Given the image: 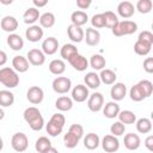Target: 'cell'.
<instances>
[{"label": "cell", "mask_w": 153, "mask_h": 153, "mask_svg": "<svg viewBox=\"0 0 153 153\" xmlns=\"http://www.w3.org/2000/svg\"><path fill=\"white\" fill-rule=\"evenodd\" d=\"M24 120L25 122L29 124V127L35 130V131H39L43 126H44V118L41 114V111L36 108V106H29L24 110Z\"/></svg>", "instance_id": "cell-1"}, {"label": "cell", "mask_w": 153, "mask_h": 153, "mask_svg": "<svg viewBox=\"0 0 153 153\" xmlns=\"http://www.w3.org/2000/svg\"><path fill=\"white\" fill-rule=\"evenodd\" d=\"M0 82L7 88H14L19 84V75L11 67H2L0 68Z\"/></svg>", "instance_id": "cell-2"}, {"label": "cell", "mask_w": 153, "mask_h": 153, "mask_svg": "<svg viewBox=\"0 0 153 153\" xmlns=\"http://www.w3.org/2000/svg\"><path fill=\"white\" fill-rule=\"evenodd\" d=\"M137 30V24L133 20H122L118 22L112 29V33L116 37H121V36H126V35H131Z\"/></svg>", "instance_id": "cell-3"}, {"label": "cell", "mask_w": 153, "mask_h": 153, "mask_svg": "<svg viewBox=\"0 0 153 153\" xmlns=\"http://www.w3.org/2000/svg\"><path fill=\"white\" fill-rule=\"evenodd\" d=\"M51 87H53L54 92H56L59 94H65L68 91H71L72 80L67 76H56L51 82Z\"/></svg>", "instance_id": "cell-4"}, {"label": "cell", "mask_w": 153, "mask_h": 153, "mask_svg": "<svg viewBox=\"0 0 153 153\" xmlns=\"http://www.w3.org/2000/svg\"><path fill=\"white\" fill-rule=\"evenodd\" d=\"M11 146L16 152H24L29 147V139L24 133H16L11 139Z\"/></svg>", "instance_id": "cell-5"}, {"label": "cell", "mask_w": 153, "mask_h": 153, "mask_svg": "<svg viewBox=\"0 0 153 153\" xmlns=\"http://www.w3.org/2000/svg\"><path fill=\"white\" fill-rule=\"evenodd\" d=\"M104 105V97L100 92H94L87 98V108L92 112H98L103 109Z\"/></svg>", "instance_id": "cell-6"}, {"label": "cell", "mask_w": 153, "mask_h": 153, "mask_svg": "<svg viewBox=\"0 0 153 153\" xmlns=\"http://www.w3.org/2000/svg\"><path fill=\"white\" fill-rule=\"evenodd\" d=\"M102 147L103 149L106 152V153H115L118 151L120 148V141L116 136L109 134V135H105L103 139H102Z\"/></svg>", "instance_id": "cell-7"}, {"label": "cell", "mask_w": 153, "mask_h": 153, "mask_svg": "<svg viewBox=\"0 0 153 153\" xmlns=\"http://www.w3.org/2000/svg\"><path fill=\"white\" fill-rule=\"evenodd\" d=\"M26 59H27L29 63H31L32 66H42L45 62V55L43 54V51L41 49H37V48L29 50Z\"/></svg>", "instance_id": "cell-8"}, {"label": "cell", "mask_w": 153, "mask_h": 153, "mask_svg": "<svg viewBox=\"0 0 153 153\" xmlns=\"http://www.w3.org/2000/svg\"><path fill=\"white\" fill-rule=\"evenodd\" d=\"M43 29L39 26V25H30L26 31H25V37L27 38L29 42H32V43H36L38 41H41L43 38Z\"/></svg>", "instance_id": "cell-9"}, {"label": "cell", "mask_w": 153, "mask_h": 153, "mask_svg": "<svg viewBox=\"0 0 153 153\" xmlns=\"http://www.w3.org/2000/svg\"><path fill=\"white\" fill-rule=\"evenodd\" d=\"M26 98L31 104H39L43 102L44 92L39 86H31L26 92Z\"/></svg>", "instance_id": "cell-10"}, {"label": "cell", "mask_w": 153, "mask_h": 153, "mask_svg": "<svg viewBox=\"0 0 153 153\" xmlns=\"http://www.w3.org/2000/svg\"><path fill=\"white\" fill-rule=\"evenodd\" d=\"M88 88L82 84H79L72 88V99L76 103L85 102L88 98Z\"/></svg>", "instance_id": "cell-11"}, {"label": "cell", "mask_w": 153, "mask_h": 153, "mask_svg": "<svg viewBox=\"0 0 153 153\" xmlns=\"http://www.w3.org/2000/svg\"><path fill=\"white\" fill-rule=\"evenodd\" d=\"M127 94V86L123 82H115L111 86L110 90V96L114 102H120L122 100Z\"/></svg>", "instance_id": "cell-12"}, {"label": "cell", "mask_w": 153, "mask_h": 153, "mask_svg": "<svg viewBox=\"0 0 153 153\" xmlns=\"http://www.w3.org/2000/svg\"><path fill=\"white\" fill-rule=\"evenodd\" d=\"M59 49V41L55 37H48L42 42V51L44 55H54Z\"/></svg>", "instance_id": "cell-13"}, {"label": "cell", "mask_w": 153, "mask_h": 153, "mask_svg": "<svg viewBox=\"0 0 153 153\" xmlns=\"http://www.w3.org/2000/svg\"><path fill=\"white\" fill-rule=\"evenodd\" d=\"M0 26L4 31L10 32V33H14V31L18 29V20L13 16H5L0 20Z\"/></svg>", "instance_id": "cell-14"}, {"label": "cell", "mask_w": 153, "mask_h": 153, "mask_svg": "<svg viewBox=\"0 0 153 153\" xmlns=\"http://www.w3.org/2000/svg\"><path fill=\"white\" fill-rule=\"evenodd\" d=\"M29 66H30V63L25 56L17 55L12 59V68L17 73H25L29 69Z\"/></svg>", "instance_id": "cell-15"}, {"label": "cell", "mask_w": 153, "mask_h": 153, "mask_svg": "<svg viewBox=\"0 0 153 153\" xmlns=\"http://www.w3.org/2000/svg\"><path fill=\"white\" fill-rule=\"evenodd\" d=\"M123 142H124V147L127 149H129V151H135L141 145L140 136L137 134H134V133L126 134L124 135V139H123Z\"/></svg>", "instance_id": "cell-16"}, {"label": "cell", "mask_w": 153, "mask_h": 153, "mask_svg": "<svg viewBox=\"0 0 153 153\" xmlns=\"http://www.w3.org/2000/svg\"><path fill=\"white\" fill-rule=\"evenodd\" d=\"M67 35H68V38L74 42V43H80L82 39H84V30L80 27V26H76V25H73L71 24L68 27H67Z\"/></svg>", "instance_id": "cell-17"}, {"label": "cell", "mask_w": 153, "mask_h": 153, "mask_svg": "<svg viewBox=\"0 0 153 153\" xmlns=\"http://www.w3.org/2000/svg\"><path fill=\"white\" fill-rule=\"evenodd\" d=\"M69 65L75 69V71H79V72H84L86 71V68L88 67V61L85 56L80 55L79 53L76 55H74L69 61Z\"/></svg>", "instance_id": "cell-18"}, {"label": "cell", "mask_w": 153, "mask_h": 153, "mask_svg": "<svg viewBox=\"0 0 153 153\" xmlns=\"http://www.w3.org/2000/svg\"><path fill=\"white\" fill-rule=\"evenodd\" d=\"M134 12H135V7L130 1H122L117 6V13L122 18H126V19L130 18V17H133Z\"/></svg>", "instance_id": "cell-19"}, {"label": "cell", "mask_w": 153, "mask_h": 153, "mask_svg": "<svg viewBox=\"0 0 153 153\" xmlns=\"http://www.w3.org/2000/svg\"><path fill=\"white\" fill-rule=\"evenodd\" d=\"M84 39L86 41V44L90 47H96L100 41V33L98 30L93 27L86 29V32L84 35Z\"/></svg>", "instance_id": "cell-20"}, {"label": "cell", "mask_w": 153, "mask_h": 153, "mask_svg": "<svg viewBox=\"0 0 153 153\" xmlns=\"http://www.w3.org/2000/svg\"><path fill=\"white\" fill-rule=\"evenodd\" d=\"M121 109H120V105L117 104V102H108L105 105H103V115L106 117V118H115L118 116Z\"/></svg>", "instance_id": "cell-21"}, {"label": "cell", "mask_w": 153, "mask_h": 153, "mask_svg": "<svg viewBox=\"0 0 153 153\" xmlns=\"http://www.w3.org/2000/svg\"><path fill=\"white\" fill-rule=\"evenodd\" d=\"M7 44L12 50L19 51L24 48V39L18 33H10L7 36Z\"/></svg>", "instance_id": "cell-22"}, {"label": "cell", "mask_w": 153, "mask_h": 153, "mask_svg": "<svg viewBox=\"0 0 153 153\" xmlns=\"http://www.w3.org/2000/svg\"><path fill=\"white\" fill-rule=\"evenodd\" d=\"M41 14H39V10L36 8V7H29L24 14H23V19H24V23L25 24H29V25H33L38 19H39Z\"/></svg>", "instance_id": "cell-23"}, {"label": "cell", "mask_w": 153, "mask_h": 153, "mask_svg": "<svg viewBox=\"0 0 153 153\" xmlns=\"http://www.w3.org/2000/svg\"><path fill=\"white\" fill-rule=\"evenodd\" d=\"M48 68H49V72L51 74H54V75H61L66 71V63L61 59H55V60H51L50 61Z\"/></svg>", "instance_id": "cell-24"}, {"label": "cell", "mask_w": 153, "mask_h": 153, "mask_svg": "<svg viewBox=\"0 0 153 153\" xmlns=\"http://www.w3.org/2000/svg\"><path fill=\"white\" fill-rule=\"evenodd\" d=\"M78 54V48L74 45V44H72V43H66V44H63L62 45V48L60 49V55H61V57L63 59V60H67V61H69L74 55H76Z\"/></svg>", "instance_id": "cell-25"}, {"label": "cell", "mask_w": 153, "mask_h": 153, "mask_svg": "<svg viewBox=\"0 0 153 153\" xmlns=\"http://www.w3.org/2000/svg\"><path fill=\"white\" fill-rule=\"evenodd\" d=\"M84 81H85V86L88 88H98L100 86V79H99V75L96 73V72H88L86 73L85 78H84Z\"/></svg>", "instance_id": "cell-26"}, {"label": "cell", "mask_w": 153, "mask_h": 153, "mask_svg": "<svg viewBox=\"0 0 153 153\" xmlns=\"http://www.w3.org/2000/svg\"><path fill=\"white\" fill-rule=\"evenodd\" d=\"M55 108L60 111H69L73 108V99L67 96H61L56 99Z\"/></svg>", "instance_id": "cell-27"}, {"label": "cell", "mask_w": 153, "mask_h": 153, "mask_svg": "<svg viewBox=\"0 0 153 153\" xmlns=\"http://www.w3.org/2000/svg\"><path fill=\"white\" fill-rule=\"evenodd\" d=\"M99 143H100V139L96 133H88L84 137V146L90 151L98 148Z\"/></svg>", "instance_id": "cell-28"}, {"label": "cell", "mask_w": 153, "mask_h": 153, "mask_svg": "<svg viewBox=\"0 0 153 153\" xmlns=\"http://www.w3.org/2000/svg\"><path fill=\"white\" fill-rule=\"evenodd\" d=\"M71 20H72V24L73 25H76V26H82L87 23L88 20V16L86 12L84 11H74L72 14H71Z\"/></svg>", "instance_id": "cell-29"}, {"label": "cell", "mask_w": 153, "mask_h": 153, "mask_svg": "<svg viewBox=\"0 0 153 153\" xmlns=\"http://www.w3.org/2000/svg\"><path fill=\"white\" fill-rule=\"evenodd\" d=\"M99 79H100V82L105 84V85H112L116 82V79H117V75L114 71L111 69H102L100 71V74H99Z\"/></svg>", "instance_id": "cell-30"}, {"label": "cell", "mask_w": 153, "mask_h": 153, "mask_svg": "<svg viewBox=\"0 0 153 153\" xmlns=\"http://www.w3.org/2000/svg\"><path fill=\"white\" fill-rule=\"evenodd\" d=\"M88 65L91 66V68H93L94 71H102L104 69L105 65H106V60L104 56H102L100 54H94L91 56Z\"/></svg>", "instance_id": "cell-31"}, {"label": "cell", "mask_w": 153, "mask_h": 153, "mask_svg": "<svg viewBox=\"0 0 153 153\" xmlns=\"http://www.w3.org/2000/svg\"><path fill=\"white\" fill-rule=\"evenodd\" d=\"M118 121L123 124H134L136 122V115L130 110H122L118 114Z\"/></svg>", "instance_id": "cell-32"}, {"label": "cell", "mask_w": 153, "mask_h": 153, "mask_svg": "<svg viewBox=\"0 0 153 153\" xmlns=\"http://www.w3.org/2000/svg\"><path fill=\"white\" fill-rule=\"evenodd\" d=\"M14 103V94L13 92L8 91V90H1L0 91V106L7 108L13 105Z\"/></svg>", "instance_id": "cell-33"}, {"label": "cell", "mask_w": 153, "mask_h": 153, "mask_svg": "<svg viewBox=\"0 0 153 153\" xmlns=\"http://www.w3.org/2000/svg\"><path fill=\"white\" fill-rule=\"evenodd\" d=\"M136 130L141 134H148L152 130V122L147 117L139 118L136 121Z\"/></svg>", "instance_id": "cell-34"}, {"label": "cell", "mask_w": 153, "mask_h": 153, "mask_svg": "<svg viewBox=\"0 0 153 153\" xmlns=\"http://www.w3.org/2000/svg\"><path fill=\"white\" fill-rule=\"evenodd\" d=\"M38 20H39L41 27L49 29V27L54 26V24H55V16L51 12H45V13L41 14V17H39Z\"/></svg>", "instance_id": "cell-35"}, {"label": "cell", "mask_w": 153, "mask_h": 153, "mask_svg": "<svg viewBox=\"0 0 153 153\" xmlns=\"http://www.w3.org/2000/svg\"><path fill=\"white\" fill-rule=\"evenodd\" d=\"M136 85H137V87L140 88V91L142 92V94H143L145 98H148V97L152 94V92H153V84H152L149 80H147V79L140 80Z\"/></svg>", "instance_id": "cell-36"}, {"label": "cell", "mask_w": 153, "mask_h": 153, "mask_svg": "<svg viewBox=\"0 0 153 153\" xmlns=\"http://www.w3.org/2000/svg\"><path fill=\"white\" fill-rule=\"evenodd\" d=\"M53 145L50 142V140L47 137V136H41L36 140V143H35V148L38 153H43L45 152L48 148H50Z\"/></svg>", "instance_id": "cell-37"}, {"label": "cell", "mask_w": 153, "mask_h": 153, "mask_svg": "<svg viewBox=\"0 0 153 153\" xmlns=\"http://www.w3.org/2000/svg\"><path fill=\"white\" fill-rule=\"evenodd\" d=\"M152 49V45L151 44H147V43H143V42H140V41H136L135 44H134V51L140 55V56H146L149 54Z\"/></svg>", "instance_id": "cell-38"}, {"label": "cell", "mask_w": 153, "mask_h": 153, "mask_svg": "<svg viewBox=\"0 0 153 153\" xmlns=\"http://www.w3.org/2000/svg\"><path fill=\"white\" fill-rule=\"evenodd\" d=\"M152 7H153V2L152 0H139L136 2V6L135 8L142 13V14H146V13H149L152 11Z\"/></svg>", "instance_id": "cell-39"}, {"label": "cell", "mask_w": 153, "mask_h": 153, "mask_svg": "<svg viewBox=\"0 0 153 153\" xmlns=\"http://www.w3.org/2000/svg\"><path fill=\"white\" fill-rule=\"evenodd\" d=\"M104 16V19H105V27H109V29H112L120 20H118V17L111 12V11H105L103 13Z\"/></svg>", "instance_id": "cell-40"}, {"label": "cell", "mask_w": 153, "mask_h": 153, "mask_svg": "<svg viewBox=\"0 0 153 153\" xmlns=\"http://www.w3.org/2000/svg\"><path fill=\"white\" fill-rule=\"evenodd\" d=\"M79 140L80 139H78L75 135H73L69 131H67L63 135V142H65V146L67 148H75L78 146V143H79Z\"/></svg>", "instance_id": "cell-41"}, {"label": "cell", "mask_w": 153, "mask_h": 153, "mask_svg": "<svg viewBox=\"0 0 153 153\" xmlns=\"http://www.w3.org/2000/svg\"><path fill=\"white\" fill-rule=\"evenodd\" d=\"M110 131H111V135H114V136H116V137H117V136H121V135H123L124 131H126V126H124L123 123H121L120 121H116L115 123L111 124Z\"/></svg>", "instance_id": "cell-42"}, {"label": "cell", "mask_w": 153, "mask_h": 153, "mask_svg": "<svg viewBox=\"0 0 153 153\" xmlns=\"http://www.w3.org/2000/svg\"><path fill=\"white\" fill-rule=\"evenodd\" d=\"M129 97H130V99H131L133 102H141V100H143V99H145V97H143L142 92L140 91V88L137 87V85H136V84H135V85H133V86H131V88L129 90Z\"/></svg>", "instance_id": "cell-43"}, {"label": "cell", "mask_w": 153, "mask_h": 153, "mask_svg": "<svg viewBox=\"0 0 153 153\" xmlns=\"http://www.w3.org/2000/svg\"><path fill=\"white\" fill-rule=\"evenodd\" d=\"M91 24H92L93 29L96 27V30H97V29L105 27V19H104L103 13H97V14H94V16L91 18Z\"/></svg>", "instance_id": "cell-44"}, {"label": "cell", "mask_w": 153, "mask_h": 153, "mask_svg": "<svg viewBox=\"0 0 153 153\" xmlns=\"http://www.w3.org/2000/svg\"><path fill=\"white\" fill-rule=\"evenodd\" d=\"M45 129H47V133L50 135V136H59L61 133H62V127L57 126V124H54L53 122H48L47 126H45Z\"/></svg>", "instance_id": "cell-45"}, {"label": "cell", "mask_w": 153, "mask_h": 153, "mask_svg": "<svg viewBox=\"0 0 153 153\" xmlns=\"http://www.w3.org/2000/svg\"><path fill=\"white\" fill-rule=\"evenodd\" d=\"M137 41L140 42H143V43H147V44H151L153 45V33L151 31H141L139 33V37H137Z\"/></svg>", "instance_id": "cell-46"}, {"label": "cell", "mask_w": 153, "mask_h": 153, "mask_svg": "<svg viewBox=\"0 0 153 153\" xmlns=\"http://www.w3.org/2000/svg\"><path fill=\"white\" fill-rule=\"evenodd\" d=\"M68 131H69V133H72L73 135H75L78 139H81V137H82V135H84V128H82V126H81V124H78V123L72 124V126L69 127Z\"/></svg>", "instance_id": "cell-47"}, {"label": "cell", "mask_w": 153, "mask_h": 153, "mask_svg": "<svg viewBox=\"0 0 153 153\" xmlns=\"http://www.w3.org/2000/svg\"><path fill=\"white\" fill-rule=\"evenodd\" d=\"M49 121L53 122L54 124H57V126L62 127V128H63V126H65V123H66V118H65V116H63L62 114H60V112L54 114V115L50 117Z\"/></svg>", "instance_id": "cell-48"}, {"label": "cell", "mask_w": 153, "mask_h": 153, "mask_svg": "<svg viewBox=\"0 0 153 153\" xmlns=\"http://www.w3.org/2000/svg\"><path fill=\"white\" fill-rule=\"evenodd\" d=\"M143 69L147 73H153V57H147L143 61Z\"/></svg>", "instance_id": "cell-49"}, {"label": "cell", "mask_w": 153, "mask_h": 153, "mask_svg": "<svg viewBox=\"0 0 153 153\" xmlns=\"http://www.w3.org/2000/svg\"><path fill=\"white\" fill-rule=\"evenodd\" d=\"M91 5V0H76V6L80 10H86L87 7H90Z\"/></svg>", "instance_id": "cell-50"}, {"label": "cell", "mask_w": 153, "mask_h": 153, "mask_svg": "<svg viewBox=\"0 0 153 153\" xmlns=\"http://www.w3.org/2000/svg\"><path fill=\"white\" fill-rule=\"evenodd\" d=\"M145 146H146V148H147L149 152L153 151V135H148V136L145 139Z\"/></svg>", "instance_id": "cell-51"}, {"label": "cell", "mask_w": 153, "mask_h": 153, "mask_svg": "<svg viewBox=\"0 0 153 153\" xmlns=\"http://www.w3.org/2000/svg\"><path fill=\"white\" fill-rule=\"evenodd\" d=\"M33 2V5H35V7L37 8H39V7H44L47 4H48V0H33L32 1Z\"/></svg>", "instance_id": "cell-52"}, {"label": "cell", "mask_w": 153, "mask_h": 153, "mask_svg": "<svg viewBox=\"0 0 153 153\" xmlns=\"http://www.w3.org/2000/svg\"><path fill=\"white\" fill-rule=\"evenodd\" d=\"M6 62H7V55H6V53H5V51L0 50V67H1V66H4Z\"/></svg>", "instance_id": "cell-53"}, {"label": "cell", "mask_w": 153, "mask_h": 153, "mask_svg": "<svg viewBox=\"0 0 153 153\" xmlns=\"http://www.w3.org/2000/svg\"><path fill=\"white\" fill-rule=\"evenodd\" d=\"M43 153H59V151H57L55 147H53V146H51L50 148H48V149H47L45 152H43Z\"/></svg>", "instance_id": "cell-54"}, {"label": "cell", "mask_w": 153, "mask_h": 153, "mask_svg": "<svg viewBox=\"0 0 153 153\" xmlns=\"http://www.w3.org/2000/svg\"><path fill=\"white\" fill-rule=\"evenodd\" d=\"M4 117H5V111L2 110V108H0V121H1Z\"/></svg>", "instance_id": "cell-55"}, {"label": "cell", "mask_w": 153, "mask_h": 153, "mask_svg": "<svg viewBox=\"0 0 153 153\" xmlns=\"http://www.w3.org/2000/svg\"><path fill=\"white\" fill-rule=\"evenodd\" d=\"M0 2H1V4H4V5H11V4H12V0H8V1H5V0H0Z\"/></svg>", "instance_id": "cell-56"}, {"label": "cell", "mask_w": 153, "mask_h": 153, "mask_svg": "<svg viewBox=\"0 0 153 153\" xmlns=\"http://www.w3.org/2000/svg\"><path fill=\"white\" fill-rule=\"evenodd\" d=\"M4 148V141H2V139L0 137V151Z\"/></svg>", "instance_id": "cell-57"}]
</instances>
